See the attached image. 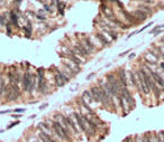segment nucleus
<instances>
[{
    "instance_id": "nucleus-1",
    "label": "nucleus",
    "mask_w": 164,
    "mask_h": 142,
    "mask_svg": "<svg viewBox=\"0 0 164 142\" xmlns=\"http://www.w3.org/2000/svg\"><path fill=\"white\" fill-rule=\"evenodd\" d=\"M137 76H138V84H139V89L142 92L144 93V94L148 95L149 92H151V89H149L147 82H146L145 77H144V69H138L137 70Z\"/></svg>"
},
{
    "instance_id": "nucleus-2",
    "label": "nucleus",
    "mask_w": 164,
    "mask_h": 142,
    "mask_svg": "<svg viewBox=\"0 0 164 142\" xmlns=\"http://www.w3.org/2000/svg\"><path fill=\"white\" fill-rule=\"evenodd\" d=\"M53 127H54L56 134H57V137H60L61 139H64V140H69V139H70V133L67 132L57 121L53 123Z\"/></svg>"
},
{
    "instance_id": "nucleus-3",
    "label": "nucleus",
    "mask_w": 164,
    "mask_h": 142,
    "mask_svg": "<svg viewBox=\"0 0 164 142\" xmlns=\"http://www.w3.org/2000/svg\"><path fill=\"white\" fill-rule=\"evenodd\" d=\"M93 97V101L97 102V103H102V92H101L100 86H92L90 90Z\"/></svg>"
},
{
    "instance_id": "nucleus-4",
    "label": "nucleus",
    "mask_w": 164,
    "mask_h": 142,
    "mask_svg": "<svg viewBox=\"0 0 164 142\" xmlns=\"http://www.w3.org/2000/svg\"><path fill=\"white\" fill-rule=\"evenodd\" d=\"M55 82H56V85L61 87V86H63L66 82H69V77H67V75H65L63 72H58L55 75Z\"/></svg>"
},
{
    "instance_id": "nucleus-5",
    "label": "nucleus",
    "mask_w": 164,
    "mask_h": 142,
    "mask_svg": "<svg viewBox=\"0 0 164 142\" xmlns=\"http://www.w3.org/2000/svg\"><path fill=\"white\" fill-rule=\"evenodd\" d=\"M121 96L125 98L126 103L131 106V109H133V107L135 106V101H134V98L132 97L131 93H129V91L127 90V89H124L123 91H121Z\"/></svg>"
},
{
    "instance_id": "nucleus-6",
    "label": "nucleus",
    "mask_w": 164,
    "mask_h": 142,
    "mask_svg": "<svg viewBox=\"0 0 164 142\" xmlns=\"http://www.w3.org/2000/svg\"><path fill=\"white\" fill-rule=\"evenodd\" d=\"M144 59H145L146 63H151V64H156L157 59H159V56H156L154 53L151 52H146L144 54Z\"/></svg>"
},
{
    "instance_id": "nucleus-7",
    "label": "nucleus",
    "mask_w": 164,
    "mask_h": 142,
    "mask_svg": "<svg viewBox=\"0 0 164 142\" xmlns=\"http://www.w3.org/2000/svg\"><path fill=\"white\" fill-rule=\"evenodd\" d=\"M132 15L137 19L138 22H139V21H144V20H146V18H147V15H146L145 12H143V11H140L139 9L132 11Z\"/></svg>"
},
{
    "instance_id": "nucleus-8",
    "label": "nucleus",
    "mask_w": 164,
    "mask_h": 142,
    "mask_svg": "<svg viewBox=\"0 0 164 142\" xmlns=\"http://www.w3.org/2000/svg\"><path fill=\"white\" fill-rule=\"evenodd\" d=\"M30 78H32V75L28 72L24 74V77H22V89H24V91H26V92H28V89H29Z\"/></svg>"
},
{
    "instance_id": "nucleus-9",
    "label": "nucleus",
    "mask_w": 164,
    "mask_h": 142,
    "mask_svg": "<svg viewBox=\"0 0 164 142\" xmlns=\"http://www.w3.org/2000/svg\"><path fill=\"white\" fill-rule=\"evenodd\" d=\"M101 10H102V12L106 15V17L110 20H112V19H115V16H114V12H112V10L110 9L108 6L106 5H101Z\"/></svg>"
},
{
    "instance_id": "nucleus-10",
    "label": "nucleus",
    "mask_w": 164,
    "mask_h": 142,
    "mask_svg": "<svg viewBox=\"0 0 164 142\" xmlns=\"http://www.w3.org/2000/svg\"><path fill=\"white\" fill-rule=\"evenodd\" d=\"M81 44H82V46L86 48V50L88 53H91V52H93V49H95V46H93V44L90 41L89 38H86L83 41H81Z\"/></svg>"
},
{
    "instance_id": "nucleus-11",
    "label": "nucleus",
    "mask_w": 164,
    "mask_h": 142,
    "mask_svg": "<svg viewBox=\"0 0 164 142\" xmlns=\"http://www.w3.org/2000/svg\"><path fill=\"white\" fill-rule=\"evenodd\" d=\"M65 66L67 67V68L71 69L73 73H79L80 72V67H79V65L75 64L74 62H72V61H66L65 62Z\"/></svg>"
},
{
    "instance_id": "nucleus-12",
    "label": "nucleus",
    "mask_w": 164,
    "mask_h": 142,
    "mask_svg": "<svg viewBox=\"0 0 164 142\" xmlns=\"http://www.w3.org/2000/svg\"><path fill=\"white\" fill-rule=\"evenodd\" d=\"M123 13H124V16H125V19H126V20L128 21V22H131V24H134V22H138L137 19L132 15V12H128V11H126V10H123Z\"/></svg>"
},
{
    "instance_id": "nucleus-13",
    "label": "nucleus",
    "mask_w": 164,
    "mask_h": 142,
    "mask_svg": "<svg viewBox=\"0 0 164 142\" xmlns=\"http://www.w3.org/2000/svg\"><path fill=\"white\" fill-rule=\"evenodd\" d=\"M82 98H83V100L86 101L88 104H89V103H91V102L93 101L92 94H91V92H90V91H84V92H83V94H82Z\"/></svg>"
},
{
    "instance_id": "nucleus-14",
    "label": "nucleus",
    "mask_w": 164,
    "mask_h": 142,
    "mask_svg": "<svg viewBox=\"0 0 164 142\" xmlns=\"http://www.w3.org/2000/svg\"><path fill=\"white\" fill-rule=\"evenodd\" d=\"M38 127L41 129V131L43 132V133H45V134H47V135H50V137H51V134H52L51 129L45 123H38Z\"/></svg>"
},
{
    "instance_id": "nucleus-15",
    "label": "nucleus",
    "mask_w": 164,
    "mask_h": 142,
    "mask_svg": "<svg viewBox=\"0 0 164 142\" xmlns=\"http://www.w3.org/2000/svg\"><path fill=\"white\" fill-rule=\"evenodd\" d=\"M138 9H139L140 11H143V12H145L146 15H151V13H152V8L149 7V6L145 5V4L138 6Z\"/></svg>"
},
{
    "instance_id": "nucleus-16",
    "label": "nucleus",
    "mask_w": 164,
    "mask_h": 142,
    "mask_svg": "<svg viewBox=\"0 0 164 142\" xmlns=\"http://www.w3.org/2000/svg\"><path fill=\"white\" fill-rule=\"evenodd\" d=\"M66 122H67V124H69V126L71 127V129H72V130H73V131H74L75 133H78V132H79V130H78L77 125H75L74 121H73L72 119L70 118V116H67V118H66Z\"/></svg>"
},
{
    "instance_id": "nucleus-17",
    "label": "nucleus",
    "mask_w": 164,
    "mask_h": 142,
    "mask_svg": "<svg viewBox=\"0 0 164 142\" xmlns=\"http://www.w3.org/2000/svg\"><path fill=\"white\" fill-rule=\"evenodd\" d=\"M39 138L42 139L44 142H55L54 140H53L52 138L50 137V135H47V134H45V133H43V132H41L39 133Z\"/></svg>"
},
{
    "instance_id": "nucleus-18",
    "label": "nucleus",
    "mask_w": 164,
    "mask_h": 142,
    "mask_svg": "<svg viewBox=\"0 0 164 142\" xmlns=\"http://www.w3.org/2000/svg\"><path fill=\"white\" fill-rule=\"evenodd\" d=\"M96 37H97V38H98V39H99V40H100L101 42H102L103 45H109V44H110V42H109V41L107 40V39L103 37V35H102V34H97V35H96Z\"/></svg>"
},
{
    "instance_id": "nucleus-19",
    "label": "nucleus",
    "mask_w": 164,
    "mask_h": 142,
    "mask_svg": "<svg viewBox=\"0 0 164 142\" xmlns=\"http://www.w3.org/2000/svg\"><path fill=\"white\" fill-rule=\"evenodd\" d=\"M10 17H11V20H13V22L15 24L16 27H18V24H17V21H18V17H17V15L14 11H11L10 12Z\"/></svg>"
},
{
    "instance_id": "nucleus-20",
    "label": "nucleus",
    "mask_w": 164,
    "mask_h": 142,
    "mask_svg": "<svg viewBox=\"0 0 164 142\" xmlns=\"http://www.w3.org/2000/svg\"><path fill=\"white\" fill-rule=\"evenodd\" d=\"M64 7H65V4H64V2L57 1V8H58V11H60V13H61L62 16L64 15V11H63V9H64Z\"/></svg>"
},
{
    "instance_id": "nucleus-21",
    "label": "nucleus",
    "mask_w": 164,
    "mask_h": 142,
    "mask_svg": "<svg viewBox=\"0 0 164 142\" xmlns=\"http://www.w3.org/2000/svg\"><path fill=\"white\" fill-rule=\"evenodd\" d=\"M143 141H144V142H153V141H152L151 133H146V134L144 135V138H143Z\"/></svg>"
},
{
    "instance_id": "nucleus-22",
    "label": "nucleus",
    "mask_w": 164,
    "mask_h": 142,
    "mask_svg": "<svg viewBox=\"0 0 164 142\" xmlns=\"http://www.w3.org/2000/svg\"><path fill=\"white\" fill-rule=\"evenodd\" d=\"M5 91V83H4V79L0 76V94H2V92Z\"/></svg>"
},
{
    "instance_id": "nucleus-23",
    "label": "nucleus",
    "mask_w": 164,
    "mask_h": 142,
    "mask_svg": "<svg viewBox=\"0 0 164 142\" xmlns=\"http://www.w3.org/2000/svg\"><path fill=\"white\" fill-rule=\"evenodd\" d=\"M157 139H159V142H164V132L157 133Z\"/></svg>"
},
{
    "instance_id": "nucleus-24",
    "label": "nucleus",
    "mask_w": 164,
    "mask_h": 142,
    "mask_svg": "<svg viewBox=\"0 0 164 142\" xmlns=\"http://www.w3.org/2000/svg\"><path fill=\"white\" fill-rule=\"evenodd\" d=\"M22 29H24L25 32H26V33L28 34V35H29V34L32 33V28H27L26 26H24V27H22Z\"/></svg>"
},
{
    "instance_id": "nucleus-25",
    "label": "nucleus",
    "mask_w": 164,
    "mask_h": 142,
    "mask_svg": "<svg viewBox=\"0 0 164 142\" xmlns=\"http://www.w3.org/2000/svg\"><path fill=\"white\" fill-rule=\"evenodd\" d=\"M125 142H133V138L132 137H127L125 139Z\"/></svg>"
},
{
    "instance_id": "nucleus-26",
    "label": "nucleus",
    "mask_w": 164,
    "mask_h": 142,
    "mask_svg": "<svg viewBox=\"0 0 164 142\" xmlns=\"http://www.w3.org/2000/svg\"><path fill=\"white\" fill-rule=\"evenodd\" d=\"M44 8H45V11H51V7H50V6L45 5V6H44Z\"/></svg>"
},
{
    "instance_id": "nucleus-27",
    "label": "nucleus",
    "mask_w": 164,
    "mask_h": 142,
    "mask_svg": "<svg viewBox=\"0 0 164 142\" xmlns=\"http://www.w3.org/2000/svg\"><path fill=\"white\" fill-rule=\"evenodd\" d=\"M143 1L145 2V4H153L154 0H143Z\"/></svg>"
},
{
    "instance_id": "nucleus-28",
    "label": "nucleus",
    "mask_w": 164,
    "mask_h": 142,
    "mask_svg": "<svg viewBox=\"0 0 164 142\" xmlns=\"http://www.w3.org/2000/svg\"><path fill=\"white\" fill-rule=\"evenodd\" d=\"M37 19H41V20H45V17L44 16H41V15H37Z\"/></svg>"
},
{
    "instance_id": "nucleus-29",
    "label": "nucleus",
    "mask_w": 164,
    "mask_h": 142,
    "mask_svg": "<svg viewBox=\"0 0 164 142\" xmlns=\"http://www.w3.org/2000/svg\"><path fill=\"white\" fill-rule=\"evenodd\" d=\"M17 124H19V122H15V123H13V124H11V125H9V126H8V129H10V127H13V126L17 125Z\"/></svg>"
},
{
    "instance_id": "nucleus-30",
    "label": "nucleus",
    "mask_w": 164,
    "mask_h": 142,
    "mask_svg": "<svg viewBox=\"0 0 164 142\" xmlns=\"http://www.w3.org/2000/svg\"><path fill=\"white\" fill-rule=\"evenodd\" d=\"M0 24H1V25H5V20L2 19V16H1V15H0Z\"/></svg>"
},
{
    "instance_id": "nucleus-31",
    "label": "nucleus",
    "mask_w": 164,
    "mask_h": 142,
    "mask_svg": "<svg viewBox=\"0 0 164 142\" xmlns=\"http://www.w3.org/2000/svg\"><path fill=\"white\" fill-rule=\"evenodd\" d=\"M46 106H47V104H43V105H42V106H39V110H44Z\"/></svg>"
},
{
    "instance_id": "nucleus-32",
    "label": "nucleus",
    "mask_w": 164,
    "mask_h": 142,
    "mask_svg": "<svg viewBox=\"0 0 164 142\" xmlns=\"http://www.w3.org/2000/svg\"><path fill=\"white\" fill-rule=\"evenodd\" d=\"M10 112V110H7V111H1L0 112V114H5V113H9Z\"/></svg>"
},
{
    "instance_id": "nucleus-33",
    "label": "nucleus",
    "mask_w": 164,
    "mask_h": 142,
    "mask_svg": "<svg viewBox=\"0 0 164 142\" xmlns=\"http://www.w3.org/2000/svg\"><path fill=\"white\" fill-rule=\"evenodd\" d=\"M16 112H25V109H17Z\"/></svg>"
},
{
    "instance_id": "nucleus-34",
    "label": "nucleus",
    "mask_w": 164,
    "mask_h": 142,
    "mask_svg": "<svg viewBox=\"0 0 164 142\" xmlns=\"http://www.w3.org/2000/svg\"><path fill=\"white\" fill-rule=\"evenodd\" d=\"M129 52H131V50H126V52H124L123 54H120V56H124V55H126V54H128Z\"/></svg>"
},
{
    "instance_id": "nucleus-35",
    "label": "nucleus",
    "mask_w": 164,
    "mask_h": 142,
    "mask_svg": "<svg viewBox=\"0 0 164 142\" xmlns=\"http://www.w3.org/2000/svg\"><path fill=\"white\" fill-rule=\"evenodd\" d=\"M21 115H19V114H16V115H13V118H15V119H19Z\"/></svg>"
},
{
    "instance_id": "nucleus-36",
    "label": "nucleus",
    "mask_w": 164,
    "mask_h": 142,
    "mask_svg": "<svg viewBox=\"0 0 164 142\" xmlns=\"http://www.w3.org/2000/svg\"><path fill=\"white\" fill-rule=\"evenodd\" d=\"M93 76H95V74H90L89 76H88V79H90V78H92Z\"/></svg>"
},
{
    "instance_id": "nucleus-37",
    "label": "nucleus",
    "mask_w": 164,
    "mask_h": 142,
    "mask_svg": "<svg viewBox=\"0 0 164 142\" xmlns=\"http://www.w3.org/2000/svg\"><path fill=\"white\" fill-rule=\"evenodd\" d=\"M135 57V54H132V55H129V59H132V58H134Z\"/></svg>"
},
{
    "instance_id": "nucleus-38",
    "label": "nucleus",
    "mask_w": 164,
    "mask_h": 142,
    "mask_svg": "<svg viewBox=\"0 0 164 142\" xmlns=\"http://www.w3.org/2000/svg\"><path fill=\"white\" fill-rule=\"evenodd\" d=\"M160 66H161V68H162V69L164 70V63H161V65H160Z\"/></svg>"
},
{
    "instance_id": "nucleus-39",
    "label": "nucleus",
    "mask_w": 164,
    "mask_h": 142,
    "mask_svg": "<svg viewBox=\"0 0 164 142\" xmlns=\"http://www.w3.org/2000/svg\"><path fill=\"white\" fill-rule=\"evenodd\" d=\"M161 56H162V58L164 59V54H163V53H162V54H161Z\"/></svg>"
},
{
    "instance_id": "nucleus-40",
    "label": "nucleus",
    "mask_w": 164,
    "mask_h": 142,
    "mask_svg": "<svg viewBox=\"0 0 164 142\" xmlns=\"http://www.w3.org/2000/svg\"><path fill=\"white\" fill-rule=\"evenodd\" d=\"M162 42H164V37H163V38H162Z\"/></svg>"
}]
</instances>
